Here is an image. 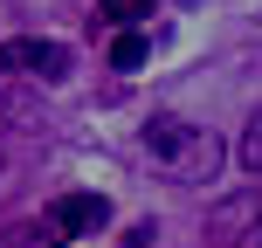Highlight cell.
I'll list each match as a JSON object with an SVG mask.
<instances>
[{"mask_svg":"<svg viewBox=\"0 0 262 248\" xmlns=\"http://www.w3.org/2000/svg\"><path fill=\"white\" fill-rule=\"evenodd\" d=\"M145 145H152V159H166L180 179H193V172H214V159H221V145H214L207 131H193V124H180V118L145 124Z\"/></svg>","mask_w":262,"mask_h":248,"instance_id":"obj_1","label":"cell"},{"mask_svg":"<svg viewBox=\"0 0 262 248\" xmlns=\"http://www.w3.org/2000/svg\"><path fill=\"white\" fill-rule=\"evenodd\" d=\"M207 248H262V186L221 200L207 221Z\"/></svg>","mask_w":262,"mask_h":248,"instance_id":"obj_2","label":"cell"},{"mask_svg":"<svg viewBox=\"0 0 262 248\" xmlns=\"http://www.w3.org/2000/svg\"><path fill=\"white\" fill-rule=\"evenodd\" d=\"M0 69H21V76L62 83V76H69V49H62V41H0Z\"/></svg>","mask_w":262,"mask_h":248,"instance_id":"obj_3","label":"cell"},{"mask_svg":"<svg viewBox=\"0 0 262 248\" xmlns=\"http://www.w3.org/2000/svg\"><path fill=\"white\" fill-rule=\"evenodd\" d=\"M49 221H55V235H97V228L111 221V200L104 193H62Z\"/></svg>","mask_w":262,"mask_h":248,"instance_id":"obj_4","label":"cell"},{"mask_svg":"<svg viewBox=\"0 0 262 248\" xmlns=\"http://www.w3.org/2000/svg\"><path fill=\"white\" fill-rule=\"evenodd\" d=\"M145 55H152V49H145L138 28H124V35L111 41V69H124V76H131V69H145Z\"/></svg>","mask_w":262,"mask_h":248,"instance_id":"obj_5","label":"cell"},{"mask_svg":"<svg viewBox=\"0 0 262 248\" xmlns=\"http://www.w3.org/2000/svg\"><path fill=\"white\" fill-rule=\"evenodd\" d=\"M235 159H242V172H255V179H262V110L249 118V131H242V145H235Z\"/></svg>","mask_w":262,"mask_h":248,"instance_id":"obj_6","label":"cell"},{"mask_svg":"<svg viewBox=\"0 0 262 248\" xmlns=\"http://www.w3.org/2000/svg\"><path fill=\"white\" fill-rule=\"evenodd\" d=\"M97 14H104L111 28H131V21H145V14H152V0H97Z\"/></svg>","mask_w":262,"mask_h":248,"instance_id":"obj_7","label":"cell"},{"mask_svg":"<svg viewBox=\"0 0 262 248\" xmlns=\"http://www.w3.org/2000/svg\"><path fill=\"white\" fill-rule=\"evenodd\" d=\"M35 241V228H7V235H0V248H28Z\"/></svg>","mask_w":262,"mask_h":248,"instance_id":"obj_8","label":"cell"}]
</instances>
